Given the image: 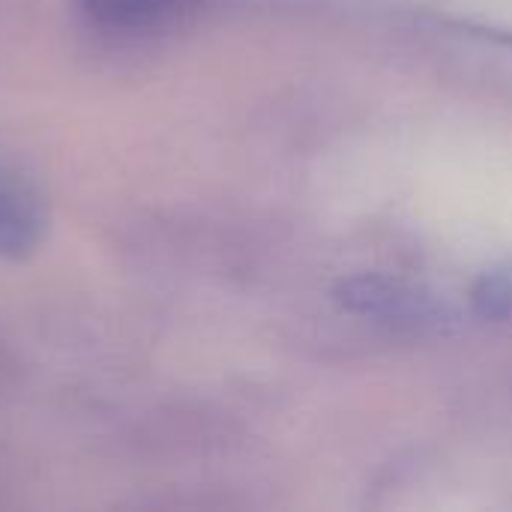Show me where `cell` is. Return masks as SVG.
I'll list each match as a JSON object with an SVG mask.
<instances>
[{
  "label": "cell",
  "mask_w": 512,
  "mask_h": 512,
  "mask_svg": "<svg viewBox=\"0 0 512 512\" xmlns=\"http://www.w3.org/2000/svg\"><path fill=\"white\" fill-rule=\"evenodd\" d=\"M423 36L432 57H438L450 75L512 105L510 30L456 18H435L423 30Z\"/></svg>",
  "instance_id": "6da1fadb"
},
{
  "label": "cell",
  "mask_w": 512,
  "mask_h": 512,
  "mask_svg": "<svg viewBox=\"0 0 512 512\" xmlns=\"http://www.w3.org/2000/svg\"><path fill=\"white\" fill-rule=\"evenodd\" d=\"M336 303L357 318L387 327H432L441 318L438 300L420 285L390 273H357L336 285Z\"/></svg>",
  "instance_id": "7a4b0ae2"
},
{
  "label": "cell",
  "mask_w": 512,
  "mask_h": 512,
  "mask_svg": "<svg viewBox=\"0 0 512 512\" xmlns=\"http://www.w3.org/2000/svg\"><path fill=\"white\" fill-rule=\"evenodd\" d=\"M45 201L39 186L15 165L0 159V258L21 261L42 243Z\"/></svg>",
  "instance_id": "3957f363"
},
{
  "label": "cell",
  "mask_w": 512,
  "mask_h": 512,
  "mask_svg": "<svg viewBox=\"0 0 512 512\" xmlns=\"http://www.w3.org/2000/svg\"><path fill=\"white\" fill-rule=\"evenodd\" d=\"M189 0H81L84 12L108 30H141L153 27L174 12H180Z\"/></svg>",
  "instance_id": "277c9868"
},
{
  "label": "cell",
  "mask_w": 512,
  "mask_h": 512,
  "mask_svg": "<svg viewBox=\"0 0 512 512\" xmlns=\"http://www.w3.org/2000/svg\"><path fill=\"white\" fill-rule=\"evenodd\" d=\"M471 303L483 321H512V267H495L483 273L471 288Z\"/></svg>",
  "instance_id": "5b68a950"
}]
</instances>
